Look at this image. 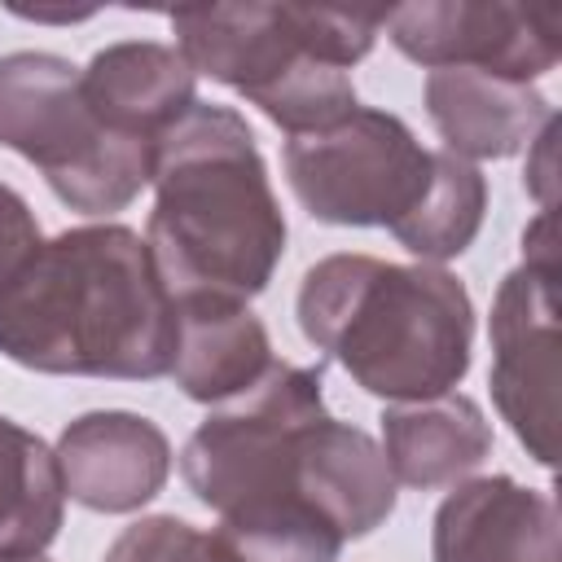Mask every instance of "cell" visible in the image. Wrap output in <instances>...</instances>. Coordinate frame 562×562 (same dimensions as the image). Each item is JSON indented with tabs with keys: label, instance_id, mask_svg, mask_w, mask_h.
Here are the masks:
<instances>
[{
	"label": "cell",
	"instance_id": "44dd1931",
	"mask_svg": "<svg viewBox=\"0 0 562 562\" xmlns=\"http://www.w3.org/2000/svg\"><path fill=\"white\" fill-rule=\"evenodd\" d=\"M553 145H558V114H553V119L536 132V140L527 145V167H522V184H527V193L540 202V211H553V189H558Z\"/></svg>",
	"mask_w": 562,
	"mask_h": 562
},
{
	"label": "cell",
	"instance_id": "7c38bea8",
	"mask_svg": "<svg viewBox=\"0 0 562 562\" xmlns=\"http://www.w3.org/2000/svg\"><path fill=\"white\" fill-rule=\"evenodd\" d=\"M79 75L92 114L110 132L145 145H158L162 132H171L198 105V75L176 44H154V40L105 44L92 53V61Z\"/></svg>",
	"mask_w": 562,
	"mask_h": 562
},
{
	"label": "cell",
	"instance_id": "ffe728a7",
	"mask_svg": "<svg viewBox=\"0 0 562 562\" xmlns=\"http://www.w3.org/2000/svg\"><path fill=\"white\" fill-rule=\"evenodd\" d=\"M40 224L35 211L26 206V198L18 189H9L0 180V285L40 250Z\"/></svg>",
	"mask_w": 562,
	"mask_h": 562
},
{
	"label": "cell",
	"instance_id": "3957f363",
	"mask_svg": "<svg viewBox=\"0 0 562 562\" xmlns=\"http://www.w3.org/2000/svg\"><path fill=\"white\" fill-rule=\"evenodd\" d=\"M325 391L307 364L272 360L268 373L189 435L180 474L189 492L220 514L215 536L237 562H338L342 536L307 501L299 457Z\"/></svg>",
	"mask_w": 562,
	"mask_h": 562
},
{
	"label": "cell",
	"instance_id": "5b68a950",
	"mask_svg": "<svg viewBox=\"0 0 562 562\" xmlns=\"http://www.w3.org/2000/svg\"><path fill=\"white\" fill-rule=\"evenodd\" d=\"M386 9L338 4H211L171 13L193 75L241 92L290 136H312L356 110L351 66L369 57Z\"/></svg>",
	"mask_w": 562,
	"mask_h": 562
},
{
	"label": "cell",
	"instance_id": "2e32d148",
	"mask_svg": "<svg viewBox=\"0 0 562 562\" xmlns=\"http://www.w3.org/2000/svg\"><path fill=\"white\" fill-rule=\"evenodd\" d=\"M299 479H303L307 501L325 514V522L342 540H360L395 514L400 483L386 470L382 443L364 435L360 426H347L329 413L312 422L303 439Z\"/></svg>",
	"mask_w": 562,
	"mask_h": 562
},
{
	"label": "cell",
	"instance_id": "30bf717a",
	"mask_svg": "<svg viewBox=\"0 0 562 562\" xmlns=\"http://www.w3.org/2000/svg\"><path fill=\"white\" fill-rule=\"evenodd\" d=\"M430 562H562L558 501L509 474L465 479L435 509Z\"/></svg>",
	"mask_w": 562,
	"mask_h": 562
},
{
	"label": "cell",
	"instance_id": "7a4b0ae2",
	"mask_svg": "<svg viewBox=\"0 0 562 562\" xmlns=\"http://www.w3.org/2000/svg\"><path fill=\"white\" fill-rule=\"evenodd\" d=\"M145 241L171 299H237L268 290L285 255V215L246 119L198 101L154 149Z\"/></svg>",
	"mask_w": 562,
	"mask_h": 562
},
{
	"label": "cell",
	"instance_id": "5bb4252c",
	"mask_svg": "<svg viewBox=\"0 0 562 562\" xmlns=\"http://www.w3.org/2000/svg\"><path fill=\"white\" fill-rule=\"evenodd\" d=\"M487 452L492 422L461 391L391 404L382 413V457L391 479L404 487H457L487 461Z\"/></svg>",
	"mask_w": 562,
	"mask_h": 562
},
{
	"label": "cell",
	"instance_id": "ba28073f",
	"mask_svg": "<svg viewBox=\"0 0 562 562\" xmlns=\"http://www.w3.org/2000/svg\"><path fill=\"white\" fill-rule=\"evenodd\" d=\"M382 31L426 70H483L531 83L562 57V9L514 0H426L391 9Z\"/></svg>",
	"mask_w": 562,
	"mask_h": 562
},
{
	"label": "cell",
	"instance_id": "7402d4cb",
	"mask_svg": "<svg viewBox=\"0 0 562 562\" xmlns=\"http://www.w3.org/2000/svg\"><path fill=\"white\" fill-rule=\"evenodd\" d=\"M13 13L31 18V22H83V18H92V9H22V4H13Z\"/></svg>",
	"mask_w": 562,
	"mask_h": 562
},
{
	"label": "cell",
	"instance_id": "6da1fadb",
	"mask_svg": "<svg viewBox=\"0 0 562 562\" xmlns=\"http://www.w3.org/2000/svg\"><path fill=\"white\" fill-rule=\"evenodd\" d=\"M0 356L66 378H167L176 299L127 224L66 228L0 285Z\"/></svg>",
	"mask_w": 562,
	"mask_h": 562
},
{
	"label": "cell",
	"instance_id": "52a82bcc",
	"mask_svg": "<svg viewBox=\"0 0 562 562\" xmlns=\"http://www.w3.org/2000/svg\"><path fill=\"white\" fill-rule=\"evenodd\" d=\"M285 180L299 206L338 228H395L426 198L435 149L400 114L356 105L342 123L285 140Z\"/></svg>",
	"mask_w": 562,
	"mask_h": 562
},
{
	"label": "cell",
	"instance_id": "277c9868",
	"mask_svg": "<svg viewBox=\"0 0 562 562\" xmlns=\"http://www.w3.org/2000/svg\"><path fill=\"white\" fill-rule=\"evenodd\" d=\"M294 312L316 351L395 404L443 395L470 369L474 303L439 263L325 255L303 272Z\"/></svg>",
	"mask_w": 562,
	"mask_h": 562
},
{
	"label": "cell",
	"instance_id": "9c48e42d",
	"mask_svg": "<svg viewBox=\"0 0 562 562\" xmlns=\"http://www.w3.org/2000/svg\"><path fill=\"white\" fill-rule=\"evenodd\" d=\"M492 400L536 465L558 461V268L518 263L492 299Z\"/></svg>",
	"mask_w": 562,
	"mask_h": 562
},
{
	"label": "cell",
	"instance_id": "8fae6325",
	"mask_svg": "<svg viewBox=\"0 0 562 562\" xmlns=\"http://www.w3.org/2000/svg\"><path fill=\"white\" fill-rule=\"evenodd\" d=\"M53 452L66 496L97 514H132L149 505L171 474L162 426L127 408H97L66 422Z\"/></svg>",
	"mask_w": 562,
	"mask_h": 562
},
{
	"label": "cell",
	"instance_id": "603a6c76",
	"mask_svg": "<svg viewBox=\"0 0 562 562\" xmlns=\"http://www.w3.org/2000/svg\"><path fill=\"white\" fill-rule=\"evenodd\" d=\"M0 562H48L44 553H35V558H0Z\"/></svg>",
	"mask_w": 562,
	"mask_h": 562
},
{
	"label": "cell",
	"instance_id": "ac0fdd59",
	"mask_svg": "<svg viewBox=\"0 0 562 562\" xmlns=\"http://www.w3.org/2000/svg\"><path fill=\"white\" fill-rule=\"evenodd\" d=\"M483 211H487L483 171L448 149H435V171H430L426 198L391 233L408 255H417V263H443V259H457L461 250H470V241L483 228Z\"/></svg>",
	"mask_w": 562,
	"mask_h": 562
},
{
	"label": "cell",
	"instance_id": "9a60e30c",
	"mask_svg": "<svg viewBox=\"0 0 562 562\" xmlns=\"http://www.w3.org/2000/svg\"><path fill=\"white\" fill-rule=\"evenodd\" d=\"M272 342L250 303L176 299V386L198 404H224L255 386L272 364Z\"/></svg>",
	"mask_w": 562,
	"mask_h": 562
},
{
	"label": "cell",
	"instance_id": "d6986e66",
	"mask_svg": "<svg viewBox=\"0 0 562 562\" xmlns=\"http://www.w3.org/2000/svg\"><path fill=\"white\" fill-rule=\"evenodd\" d=\"M101 562H237L215 531H202L176 514H154L114 536Z\"/></svg>",
	"mask_w": 562,
	"mask_h": 562
},
{
	"label": "cell",
	"instance_id": "4fadbf2b",
	"mask_svg": "<svg viewBox=\"0 0 562 562\" xmlns=\"http://www.w3.org/2000/svg\"><path fill=\"white\" fill-rule=\"evenodd\" d=\"M422 97L448 154L465 162L509 158L553 119V105L531 83L483 70H430Z\"/></svg>",
	"mask_w": 562,
	"mask_h": 562
},
{
	"label": "cell",
	"instance_id": "8992f818",
	"mask_svg": "<svg viewBox=\"0 0 562 562\" xmlns=\"http://www.w3.org/2000/svg\"><path fill=\"white\" fill-rule=\"evenodd\" d=\"M0 145L35 162L79 215L132 206L154 176L158 149L110 132L83 97L79 66L35 48L0 57Z\"/></svg>",
	"mask_w": 562,
	"mask_h": 562
},
{
	"label": "cell",
	"instance_id": "e0dca14e",
	"mask_svg": "<svg viewBox=\"0 0 562 562\" xmlns=\"http://www.w3.org/2000/svg\"><path fill=\"white\" fill-rule=\"evenodd\" d=\"M66 514L57 452L26 426L0 413V558L44 553Z\"/></svg>",
	"mask_w": 562,
	"mask_h": 562
}]
</instances>
